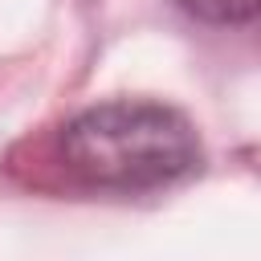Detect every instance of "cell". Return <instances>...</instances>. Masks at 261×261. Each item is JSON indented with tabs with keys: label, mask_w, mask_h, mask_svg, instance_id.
Returning a JSON list of instances; mask_svg holds the SVG:
<instances>
[{
	"label": "cell",
	"mask_w": 261,
	"mask_h": 261,
	"mask_svg": "<svg viewBox=\"0 0 261 261\" xmlns=\"http://www.w3.org/2000/svg\"><path fill=\"white\" fill-rule=\"evenodd\" d=\"M61 171L98 192H155L200 167L196 126L163 102H102L57 130Z\"/></svg>",
	"instance_id": "6da1fadb"
},
{
	"label": "cell",
	"mask_w": 261,
	"mask_h": 261,
	"mask_svg": "<svg viewBox=\"0 0 261 261\" xmlns=\"http://www.w3.org/2000/svg\"><path fill=\"white\" fill-rule=\"evenodd\" d=\"M171 4L204 24H249L257 16V0H171Z\"/></svg>",
	"instance_id": "7a4b0ae2"
}]
</instances>
